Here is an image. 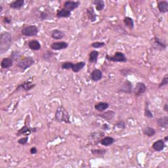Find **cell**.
<instances>
[{"mask_svg":"<svg viewBox=\"0 0 168 168\" xmlns=\"http://www.w3.org/2000/svg\"><path fill=\"white\" fill-rule=\"evenodd\" d=\"M12 35L9 32H3L0 34V54L7 52L12 45Z\"/></svg>","mask_w":168,"mask_h":168,"instance_id":"obj_1","label":"cell"},{"mask_svg":"<svg viewBox=\"0 0 168 168\" xmlns=\"http://www.w3.org/2000/svg\"><path fill=\"white\" fill-rule=\"evenodd\" d=\"M55 119L57 122L71 123L70 116L67 110L61 105L57 108L55 114Z\"/></svg>","mask_w":168,"mask_h":168,"instance_id":"obj_2","label":"cell"},{"mask_svg":"<svg viewBox=\"0 0 168 168\" xmlns=\"http://www.w3.org/2000/svg\"><path fill=\"white\" fill-rule=\"evenodd\" d=\"M30 117L29 115H28L25 119V124H24L23 127L21 128L20 129H18V130L17 131L16 135L17 136H21V135L28 136L32 133L37 132V128L30 127Z\"/></svg>","mask_w":168,"mask_h":168,"instance_id":"obj_3","label":"cell"},{"mask_svg":"<svg viewBox=\"0 0 168 168\" xmlns=\"http://www.w3.org/2000/svg\"><path fill=\"white\" fill-rule=\"evenodd\" d=\"M35 61L33 59V57H25L23 59H21L18 61L16 66L18 67V68H20L22 72L29 68L32 65L34 64Z\"/></svg>","mask_w":168,"mask_h":168,"instance_id":"obj_4","label":"cell"},{"mask_svg":"<svg viewBox=\"0 0 168 168\" xmlns=\"http://www.w3.org/2000/svg\"><path fill=\"white\" fill-rule=\"evenodd\" d=\"M21 33L23 36L26 37L36 36L39 33V28L36 25H28L22 28Z\"/></svg>","mask_w":168,"mask_h":168,"instance_id":"obj_5","label":"cell"},{"mask_svg":"<svg viewBox=\"0 0 168 168\" xmlns=\"http://www.w3.org/2000/svg\"><path fill=\"white\" fill-rule=\"evenodd\" d=\"M105 58L109 61L114 62H126L127 61L126 56L121 51H116L113 56H110L107 54Z\"/></svg>","mask_w":168,"mask_h":168,"instance_id":"obj_6","label":"cell"},{"mask_svg":"<svg viewBox=\"0 0 168 168\" xmlns=\"http://www.w3.org/2000/svg\"><path fill=\"white\" fill-rule=\"evenodd\" d=\"M152 41V47L154 49L160 51L166 49L167 44L165 41L160 39V38H158V37H154Z\"/></svg>","mask_w":168,"mask_h":168,"instance_id":"obj_7","label":"cell"},{"mask_svg":"<svg viewBox=\"0 0 168 168\" xmlns=\"http://www.w3.org/2000/svg\"><path fill=\"white\" fill-rule=\"evenodd\" d=\"M147 88L145 84L141 82V81H139L135 84V88L133 89V93L136 97H139L145 94L147 92Z\"/></svg>","mask_w":168,"mask_h":168,"instance_id":"obj_8","label":"cell"},{"mask_svg":"<svg viewBox=\"0 0 168 168\" xmlns=\"http://www.w3.org/2000/svg\"><path fill=\"white\" fill-rule=\"evenodd\" d=\"M133 84L130 81L126 80L118 89L119 92H122L127 94H131L133 93Z\"/></svg>","mask_w":168,"mask_h":168,"instance_id":"obj_9","label":"cell"},{"mask_svg":"<svg viewBox=\"0 0 168 168\" xmlns=\"http://www.w3.org/2000/svg\"><path fill=\"white\" fill-rule=\"evenodd\" d=\"M36 86V84L32 83V81H24L23 83L19 84L17 88H16L15 92H17V91L20 90V89H22L24 91H25V92H29V91L33 89Z\"/></svg>","mask_w":168,"mask_h":168,"instance_id":"obj_10","label":"cell"},{"mask_svg":"<svg viewBox=\"0 0 168 168\" xmlns=\"http://www.w3.org/2000/svg\"><path fill=\"white\" fill-rule=\"evenodd\" d=\"M68 47V44L64 41L53 42L51 44V49L53 51H61L66 49Z\"/></svg>","mask_w":168,"mask_h":168,"instance_id":"obj_11","label":"cell"},{"mask_svg":"<svg viewBox=\"0 0 168 168\" xmlns=\"http://www.w3.org/2000/svg\"><path fill=\"white\" fill-rule=\"evenodd\" d=\"M80 6V2L79 1H66L64 3V8L72 13L75 9H78Z\"/></svg>","mask_w":168,"mask_h":168,"instance_id":"obj_12","label":"cell"},{"mask_svg":"<svg viewBox=\"0 0 168 168\" xmlns=\"http://www.w3.org/2000/svg\"><path fill=\"white\" fill-rule=\"evenodd\" d=\"M166 142L164 139H158L152 144V148L156 152H161L166 147Z\"/></svg>","mask_w":168,"mask_h":168,"instance_id":"obj_13","label":"cell"},{"mask_svg":"<svg viewBox=\"0 0 168 168\" xmlns=\"http://www.w3.org/2000/svg\"><path fill=\"white\" fill-rule=\"evenodd\" d=\"M86 15L91 22H94L97 21V14L95 13L93 6H91L86 9Z\"/></svg>","mask_w":168,"mask_h":168,"instance_id":"obj_14","label":"cell"},{"mask_svg":"<svg viewBox=\"0 0 168 168\" xmlns=\"http://www.w3.org/2000/svg\"><path fill=\"white\" fill-rule=\"evenodd\" d=\"M115 115H116V113H115V112L113 111V110H108V111L104 112L103 114H97V116L100 118H103L104 120H106L107 122H110L114 118Z\"/></svg>","mask_w":168,"mask_h":168,"instance_id":"obj_15","label":"cell"},{"mask_svg":"<svg viewBox=\"0 0 168 168\" xmlns=\"http://www.w3.org/2000/svg\"><path fill=\"white\" fill-rule=\"evenodd\" d=\"M103 78V72L100 69L95 68L91 73V79L93 81H99L101 80Z\"/></svg>","mask_w":168,"mask_h":168,"instance_id":"obj_16","label":"cell"},{"mask_svg":"<svg viewBox=\"0 0 168 168\" xmlns=\"http://www.w3.org/2000/svg\"><path fill=\"white\" fill-rule=\"evenodd\" d=\"M65 33L60 30L58 29H55L51 32V36L53 38V39L56 40H60L63 39V38L65 37Z\"/></svg>","mask_w":168,"mask_h":168,"instance_id":"obj_17","label":"cell"},{"mask_svg":"<svg viewBox=\"0 0 168 168\" xmlns=\"http://www.w3.org/2000/svg\"><path fill=\"white\" fill-rule=\"evenodd\" d=\"M13 60L9 57H6L3 58L1 61V67L3 69L10 68L13 65Z\"/></svg>","mask_w":168,"mask_h":168,"instance_id":"obj_18","label":"cell"},{"mask_svg":"<svg viewBox=\"0 0 168 168\" xmlns=\"http://www.w3.org/2000/svg\"><path fill=\"white\" fill-rule=\"evenodd\" d=\"M28 47L32 51H40L41 48V45L40 44V41L36 40H32L28 42Z\"/></svg>","mask_w":168,"mask_h":168,"instance_id":"obj_19","label":"cell"},{"mask_svg":"<svg viewBox=\"0 0 168 168\" xmlns=\"http://www.w3.org/2000/svg\"><path fill=\"white\" fill-rule=\"evenodd\" d=\"M114 142H115V139L113 137L110 136H107V137H104L103 138L100 139V144L101 145L107 147L113 145Z\"/></svg>","mask_w":168,"mask_h":168,"instance_id":"obj_20","label":"cell"},{"mask_svg":"<svg viewBox=\"0 0 168 168\" xmlns=\"http://www.w3.org/2000/svg\"><path fill=\"white\" fill-rule=\"evenodd\" d=\"M156 123L158 126L164 129H167L168 127V116H165L157 119Z\"/></svg>","mask_w":168,"mask_h":168,"instance_id":"obj_21","label":"cell"},{"mask_svg":"<svg viewBox=\"0 0 168 168\" xmlns=\"http://www.w3.org/2000/svg\"><path fill=\"white\" fill-rule=\"evenodd\" d=\"M85 65L86 63L84 61H80L78 62H76L75 64L73 63L72 66L71 70H72L74 73H78L84 68Z\"/></svg>","mask_w":168,"mask_h":168,"instance_id":"obj_22","label":"cell"},{"mask_svg":"<svg viewBox=\"0 0 168 168\" xmlns=\"http://www.w3.org/2000/svg\"><path fill=\"white\" fill-rule=\"evenodd\" d=\"M110 104L107 102H99L95 105V108L98 112H103L109 108Z\"/></svg>","mask_w":168,"mask_h":168,"instance_id":"obj_23","label":"cell"},{"mask_svg":"<svg viewBox=\"0 0 168 168\" xmlns=\"http://www.w3.org/2000/svg\"><path fill=\"white\" fill-rule=\"evenodd\" d=\"M143 133L148 137H152L156 135V131L154 128L150 126H146L145 128L143 129Z\"/></svg>","mask_w":168,"mask_h":168,"instance_id":"obj_24","label":"cell"},{"mask_svg":"<svg viewBox=\"0 0 168 168\" xmlns=\"http://www.w3.org/2000/svg\"><path fill=\"white\" fill-rule=\"evenodd\" d=\"M71 15H72V13L70 11L66 10V9L63 8L57 11L56 17L59 18H69L71 16Z\"/></svg>","mask_w":168,"mask_h":168,"instance_id":"obj_25","label":"cell"},{"mask_svg":"<svg viewBox=\"0 0 168 168\" xmlns=\"http://www.w3.org/2000/svg\"><path fill=\"white\" fill-rule=\"evenodd\" d=\"M157 7L161 13L168 12V2L167 1H160L158 3Z\"/></svg>","mask_w":168,"mask_h":168,"instance_id":"obj_26","label":"cell"},{"mask_svg":"<svg viewBox=\"0 0 168 168\" xmlns=\"http://www.w3.org/2000/svg\"><path fill=\"white\" fill-rule=\"evenodd\" d=\"M99 55V51L96 50L92 51L89 55V59H88L89 62H90V63L96 64L98 61Z\"/></svg>","mask_w":168,"mask_h":168,"instance_id":"obj_27","label":"cell"},{"mask_svg":"<svg viewBox=\"0 0 168 168\" xmlns=\"http://www.w3.org/2000/svg\"><path fill=\"white\" fill-rule=\"evenodd\" d=\"M24 4H25L24 0H16L9 3V7L13 9H21L23 7Z\"/></svg>","mask_w":168,"mask_h":168,"instance_id":"obj_28","label":"cell"},{"mask_svg":"<svg viewBox=\"0 0 168 168\" xmlns=\"http://www.w3.org/2000/svg\"><path fill=\"white\" fill-rule=\"evenodd\" d=\"M123 22L124 25L126 26L127 28H129V29L130 30H133L134 28V26H135V24H134L133 19L129 17H124Z\"/></svg>","mask_w":168,"mask_h":168,"instance_id":"obj_29","label":"cell"},{"mask_svg":"<svg viewBox=\"0 0 168 168\" xmlns=\"http://www.w3.org/2000/svg\"><path fill=\"white\" fill-rule=\"evenodd\" d=\"M92 3L95 6V9L97 11H101L105 7V3L103 0H93Z\"/></svg>","mask_w":168,"mask_h":168,"instance_id":"obj_30","label":"cell"},{"mask_svg":"<svg viewBox=\"0 0 168 168\" xmlns=\"http://www.w3.org/2000/svg\"><path fill=\"white\" fill-rule=\"evenodd\" d=\"M144 115H145V116L146 118H149V119H152V118H154V115H153L152 112H151V110L149 108V103H148V102H147V101L145 102Z\"/></svg>","mask_w":168,"mask_h":168,"instance_id":"obj_31","label":"cell"},{"mask_svg":"<svg viewBox=\"0 0 168 168\" xmlns=\"http://www.w3.org/2000/svg\"><path fill=\"white\" fill-rule=\"evenodd\" d=\"M55 54L51 51H45L44 54L42 55L41 59L45 61H49L52 58H53Z\"/></svg>","mask_w":168,"mask_h":168,"instance_id":"obj_32","label":"cell"},{"mask_svg":"<svg viewBox=\"0 0 168 168\" xmlns=\"http://www.w3.org/2000/svg\"><path fill=\"white\" fill-rule=\"evenodd\" d=\"M91 152L93 155L98 156H103L104 154H106L107 152V150L106 149H92L91 150Z\"/></svg>","mask_w":168,"mask_h":168,"instance_id":"obj_33","label":"cell"},{"mask_svg":"<svg viewBox=\"0 0 168 168\" xmlns=\"http://www.w3.org/2000/svg\"><path fill=\"white\" fill-rule=\"evenodd\" d=\"M10 57L13 60V61H17V62L18 61V60H20V59H21L20 52L18 51H12L11 54L10 55Z\"/></svg>","mask_w":168,"mask_h":168,"instance_id":"obj_34","label":"cell"},{"mask_svg":"<svg viewBox=\"0 0 168 168\" xmlns=\"http://www.w3.org/2000/svg\"><path fill=\"white\" fill-rule=\"evenodd\" d=\"M73 62H69V61H66L62 62L61 64V68L62 70H71Z\"/></svg>","mask_w":168,"mask_h":168,"instance_id":"obj_35","label":"cell"},{"mask_svg":"<svg viewBox=\"0 0 168 168\" xmlns=\"http://www.w3.org/2000/svg\"><path fill=\"white\" fill-rule=\"evenodd\" d=\"M105 45V43L103 41H95L93 42L91 46L95 49H100V48H102Z\"/></svg>","mask_w":168,"mask_h":168,"instance_id":"obj_36","label":"cell"},{"mask_svg":"<svg viewBox=\"0 0 168 168\" xmlns=\"http://www.w3.org/2000/svg\"><path fill=\"white\" fill-rule=\"evenodd\" d=\"M114 126L120 129H125L126 127V124L123 120H119L114 124Z\"/></svg>","mask_w":168,"mask_h":168,"instance_id":"obj_37","label":"cell"},{"mask_svg":"<svg viewBox=\"0 0 168 168\" xmlns=\"http://www.w3.org/2000/svg\"><path fill=\"white\" fill-rule=\"evenodd\" d=\"M167 84H168V74H166L164 76V78H162L161 82L160 83L159 85H158V88H163V87H164V86L167 85Z\"/></svg>","mask_w":168,"mask_h":168,"instance_id":"obj_38","label":"cell"},{"mask_svg":"<svg viewBox=\"0 0 168 168\" xmlns=\"http://www.w3.org/2000/svg\"><path fill=\"white\" fill-rule=\"evenodd\" d=\"M28 139H29L28 136H25V137L19 139L17 141V142L19 145H26L28 142Z\"/></svg>","mask_w":168,"mask_h":168,"instance_id":"obj_39","label":"cell"},{"mask_svg":"<svg viewBox=\"0 0 168 168\" xmlns=\"http://www.w3.org/2000/svg\"><path fill=\"white\" fill-rule=\"evenodd\" d=\"M49 14H48L47 12L45 11H42L40 13V18L41 19V21H46L47 20V19H49Z\"/></svg>","mask_w":168,"mask_h":168,"instance_id":"obj_40","label":"cell"},{"mask_svg":"<svg viewBox=\"0 0 168 168\" xmlns=\"http://www.w3.org/2000/svg\"><path fill=\"white\" fill-rule=\"evenodd\" d=\"M3 22L5 24H7V25H9V24L11 23V19L8 18L7 17H4L3 18Z\"/></svg>","mask_w":168,"mask_h":168,"instance_id":"obj_41","label":"cell"},{"mask_svg":"<svg viewBox=\"0 0 168 168\" xmlns=\"http://www.w3.org/2000/svg\"><path fill=\"white\" fill-rule=\"evenodd\" d=\"M30 152L31 154H36L37 153V148L36 147H33L30 148Z\"/></svg>","mask_w":168,"mask_h":168,"instance_id":"obj_42","label":"cell"},{"mask_svg":"<svg viewBox=\"0 0 168 168\" xmlns=\"http://www.w3.org/2000/svg\"><path fill=\"white\" fill-rule=\"evenodd\" d=\"M102 129L104 131H108L110 129V126L107 123H104L102 125Z\"/></svg>","mask_w":168,"mask_h":168,"instance_id":"obj_43","label":"cell"},{"mask_svg":"<svg viewBox=\"0 0 168 168\" xmlns=\"http://www.w3.org/2000/svg\"><path fill=\"white\" fill-rule=\"evenodd\" d=\"M164 110L166 112V113H168V104L167 103H166L164 105Z\"/></svg>","mask_w":168,"mask_h":168,"instance_id":"obj_44","label":"cell"},{"mask_svg":"<svg viewBox=\"0 0 168 168\" xmlns=\"http://www.w3.org/2000/svg\"><path fill=\"white\" fill-rule=\"evenodd\" d=\"M164 141L165 142H167V141H168V136H166V137H164Z\"/></svg>","mask_w":168,"mask_h":168,"instance_id":"obj_45","label":"cell"},{"mask_svg":"<svg viewBox=\"0 0 168 168\" xmlns=\"http://www.w3.org/2000/svg\"><path fill=\"white\" fill-rule=\"evenodd\" d=\"M3 11V7L2 6H0V13H2Z\"/></svg>","mask_w":168,"mask_h":168,"instance_id":"obj_46","label":"cell"}]
</instances>
